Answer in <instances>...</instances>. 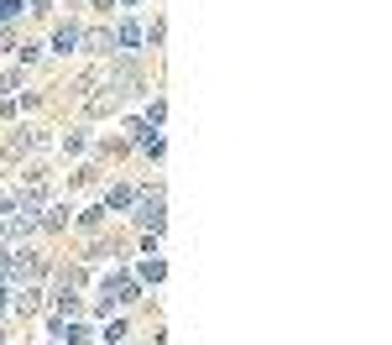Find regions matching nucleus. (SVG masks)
Returning <instances> with one entry per match:
<instances>
[{"mask_svg": "<svg viewBox=\"0 0 392 345\" xmlns=\"http://www.w3.org/2000/svg\"><path fill=\"white\" fill-rule=\"evenodd\" d=\"M136 89H142V63H136V58H120L115 68H110L89 95H84V115H110V110H115L120 100H131Z\"/></svg>", "mask_w": 392, "mask_h": 345, "instance_id": "1", "label": "nucleus"}, {"mask_svg": "<svg viewBox=\"0 0 392 345\" xmlns=\"http://www.w3.org/2000/svg\"><path fill=\"white\" fill-rule=\"evenodd\" d=\"M42 272H48V262H42L37 251H16L11 246V257H6V267H0V283L6 288H32Z\"/></svg>", "mask_w": 392, "mask_h": 345, "instance_id": "2", "label": "nucleus"}, {"mask_svg": "<svg viewBox=\"0 0 392 345\" xmlns=\"http://www.w3.org/2000/svg\"><path fill=\"white\" fill-rule=\"evenodd\" d=\"M131 204H136V225H142V230H152V236H157V230H162L167 225V199H162V189H152V194H136V199H131Z\"/></svg>", "mask_w": 392, "mask_h": 345, "instance_id": "3", "label": "nucleus"}, {"mask_svg": "<svg viewBox=\"0 0 392 345\" xmlns=\"http://www.w3.org/2000/svg\"><path fill=\"white\" fill-rule=\"evenodd\" d=\"M100 298H105V304H131V298H136V277L110 272V277H105V288H100Z\"/></svg>", "mask_w": 392, "mask_h": 345, "instance_id": "4", "label": "nucleus"}, {"mask_svg": "<svg viewBox=\"0 0 392 345\" xmlns=\"http://www.w3.org/2000/svg\"><path fill=\"white\" fill-rule=\"evenodd\" d=\"M79 37H84L79 26H73V21H63L58 32H53V48H58V53H79Z\"/></svg>", "mask_w": 392, "mask_h": 345, "instance_id": "5", "label": "nucleus"}, {"mask_svg": "<svg viewBox=\"0 0 392 345\" xmlns=\"http://www.w3.org/2000/svg\"><path fill=\"white\" fill-rule=\"evenodd\" d=\"M32 147H37V131H16L11 142H6V162H16V157L32 152Z\"/></svg>", "mask_w": 392, "mask_h": 345, "instance_id": "6", "label": "nucleus"}, {"mask_svg": "<svg viewBox=\"0 0 392 345\" xmlns=\"http://www.w3.org/2000/svg\"><path fill=\"white\" fill-rule=\"evenodd\" d=\"M89 53H100V58H110V48H115V32H89V37H79Z\"/></svg>", "mask_w": 392, "mask_h": 345, "instance_id": "7", "label": "nucleus"}, {"mask_svg": "<svg viewBox=\"0 0 392 345\" xmlns=\"http://www.w3.org/2000/svg\"><path fill=\"white\" fill-rule=\"evenodd\" d=\"M115 48H142V26H136V21H120L115 26Z\"/></svg>", "mask_w": 392, "mask_h": 345, "instance_id": "8", "label": "nucleus"}, {"mask_svg": "<svg viewBox=\"0 0 392 345\" xmlns=\"http://www.w3.org/2000/svg\"><path fill=\"white\" fill-rule=\"evenodd\" d=\"M37 225H48V230H63V225H68V209H63V204H58V209H42V214H37Z\"/></svg>", "mask_w": 392, "mask_h": 345, "instance_id": "9", "label": "nucleus"}, {"mask_svg": "<svg viewBox=\"0 0 392 345\" xmlns=\"http://www.w3.org/2000/svg\"><path fill=\"white\" fill-rule=\"evenodd\" d=\"M58 335H63L68 345H84V340H89V335H84V324H68L63 314H58Z\"/></svg>", "mask_w": 392, "mask_h": 345, "instance_id": "10", "label": "nucleus"}, {"mask_svg": "<svg viewBox=\"0 0 392 345\" xmlns=\"http://www.w3.org/2000/svg\"><path fill=\"white\" fill-rule=\"evenodd\" d=\"M105 214H110L105 204H95V209H84V214H79V225H84V230H100V225H105Z\"/></svg>", "mask_w": 392, "mask_h": 345, "instance_id": "11", "label": "nucleus"}, {"mask_svg": "<svg viewBox=\"0 0 392 345\" xmlns=\"http://www.w3.org/2000/svg\"><path fill=\"white\" fill-rule=\"evenodd\" d=\"M37 304H42V293H37V288H21V293H16V309H21V314H32Z\"/></svg>", "mask_w": 392, "mask_h": 345, "instance_id": "12", "label": "nucleus"}, {"mask_svg": "<svg viewBox=\"0 0 392 345\" xmlns=\"http://www.w3.org/2000/svg\"><path fill=\"white\" fill-rule=\"evenodd\" d=\"M162 272H167V267L157 262V257H147V262H142V283H162Z\"/></svg>", "mask_w": 392, "mask_h": 345, "instance_id": "13", "label": "nucleus"}, {"mask_svg": "<svg viewBox=\"0 0 392 345\" xmlns=\"http://www.w3.org/2000/svg\"><path fill=\"white\" fill-rule=\"evenodd\" d=\"M136 199V189H110V199H105V209H126V204Z\"/></svg>", "mask_w": 392, "mask_h": 345, "instance_id": "14", "label": "nucleus"}, {"mask_svg": "<svg viewBox=\"0 0 392 345\" xmlns=\"http://www.w3.org/2000/svg\"><path fill=\"white\" fill-rule=\"evenodd\" d=\"M21 11H26L21 0H0V26H11V21H16V16H21Z\"/></svg>", "mask_w": 392, "mask_h": 345, "instance_id": "15", "label": "nucleus"}, {"mask_svg": "<svg viewBox=\"0 0 392 345\" xmlns=\"http://www.w3.org/2000/svg\"><path fill=\"white\" fill-rule=\"evenodd\" d=\"M16 84H21V73H0V100H11Z\"/></svg>", "mask_w": 392, "mask_h": 345, "instance_id": "16", "label": "nucleus"}, {"mask_svg": "<svg viewBox=\"0 0 392 345\" xmlns=\"http://www.w3.org/2000/svg\"><path fill=\"white\" fill-rule=\"evenodd\" d=\"M6 304H11V288H6V283H0V309H6Z\"/></svg>", "mask_w": 392, "mask_h": 345, "instance_id": "17", "label": "nucleus"}, {"mask_svg": "<svg viewBox=\"0 0 392 345\" xmlns=\"http://www.w3.org/2000/svg\"><path fill=\"white\" fill-rule=\"evenodd\" d=\"M95 6H110V0H95Z\"/></svg>", "mask_w": 392, "mask_h": 345, "instance_id": "18", "label": "nucleus"}, {"mask_svg": "<svg viewBox=\"0 0 392 345\" xmlns=\"http://www.w3.org/2000/svg\"><path fill=\"white\" fill-rule=\"evenodd\" d=\"M126 6H136V0H126Z\"/></svg>", "mask_w": 392, "mask_h": 345, "instance_id": "19", "label": "nucleus"}]
</instances>
